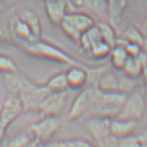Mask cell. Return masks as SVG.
Masks as SVG:
<instances>
[{"label":"cell","instance_id":"1","mask_svg":"<svg viewBox=\"0 0 147 147\" xmlns=\"http://www.w3.org/2000/svg\"><path fill=\"white\" fill-rule=\"evenodd\" d=\"M13 43L20 48L24 53L35 58L55 61L68 66H81L87 68L90 67L82 61L75 58L61 49L60 47L53 43L42 41L41 39L30 42L15 41Z\"/></svg>","mask_w":147,"mask_h":147},{"label":"cell","instance_id":"2","mask_svg":"<svg viewBox=\"0 0 147 147\" xmlns=\"http://www.w3.org/2000/svg\"><path fill=\"white\" fill-rule=\"evenodd\" d=\"M96 21L82 11H67L60 24L62 32L73 42H79L84 32L95 24Z\"/></svg>","mask_w":147,"mask_h":147},{"label":"cell","instance_id":"3","mask_svg":"<svg viewBox=\"0 0 147 147\" xmlns=\"http://www.w3.org/2000/svg\"><path fill=\"white\" fill-rule=\"evenodd\" d=\"M98 88L86 87L74 100L67 115L68 121L87 118L91 112Z\"/></svg>","mask_w":147,"mask_h":147},{"label":"cell","instance_id":"4","mask_svg":"<svg viewBox=\"0 0 147 147\" xmlns=\"http://www.w3.org/2000/svg\"><path fill=\"white\" fill-rule=\"evenodd\" d=\"M146 110V102L144 94L136 88L127 94L125 103L117 118L139 120Z\"/></svg>","mask_w":147,"mask_h":147},{"label":"cell","instance_id":"5","mask_svg":"<svg viewBox=\"0 0 147 147\" xmlns=\"http://www.w3.org/2000/svg\"><path fill=\"white\" fill-rule=\"evenodd\" d=\"M61 122L57 116H43L39 121L31 125L30 131L34 135L37 144L50 141L59 130Z\"/></svg>","mask_w":147,"mask_h":147},{"label":"cell","instance_id":"6","mask_svg":"<svg viewBox=\"0 0 147 147\" xmlns=\"http://www.w3.org/2000/svg\"><path fill=\"white\" fill-rule=\"evenodd\" d=\"M72 1L76 10L88 14L96 22H108V0H72Z\"/></svg>","mask_w":147,"mask_h":147},{"label":"cell","instance_id":"7","mask_svg":"<svg viewBox=\"0 0 147 147\" xmlns=\"http://www.w3.org/2000/svg\"><path fill=\"white\" fill-rule=\"evenodd\" d=\"M111 120V118L103 116H90L85 119L84 125L98 145L112 134Z\"/></svg>","mask_w":147,"mask_h":147},{"label":"cell","instance_id":"8","mask_svg":"<svg viewBox=\"0 0 147 147\" xmlns=\"http://www.w3.org/2000/svg\"><path fill=\"white\" fill-rule=\"evenodd\" d=\"M67 101V91L50 92L40 103L37 111L42 116H58L64 110Z\"/></svg>","mask_w":147,"mask_h":147},{"label":"cell","instance_id":"9","mask_svg":"<svg viewBox=\"0 0 147 147\" xmlns=\"http://www.w3.org/2000/svg\"><path fill=\"white\" fill-rule=\"evenodd\" d=\"M49 93L50 91L45 84L37 85L34 83L18 95L22 100L24 111H37L38 106Z\"/></svg>","mask_w":147,"mask_h":147},{"label":"cell","instance_id":"10","mask_svg":"<svg viewBox=\"0 0 147 147\" xmlns=\"http://www.w3.org/2000/svg\"><path fill=\"white\" fill-rule=\"evenodd\" d=\"M24 106L18 94H8L0 110V121L7 128L23 113Z\"/></svg>","mask_w":147,"mask_h":147},{"label":"cell","instance_id":"11","mask_svg":"<svg viewBox=\"0 0 147 147\" xmlns=\"http://www.w3.org/2000/svg\"><path fill=\"white\" fill-rule=\"evenodd\" d=\"M44 7L50 23L55 26H60L67 12V2L66 0H48L44 1Z\"/></svg>","mask_w":147,"mask_h":147},{"label":"cell","instance_id":"12","mask_svg":"<svg viewBox=\"0 0 147 147\" xmlns=\"http://www.w3.org/2000/svg\"><path fill=\"white\" fill-rule=\"evenodd\" d=\"M89 68L81 66H70L66 71V77L68 88L81 89L87 86Z\"/></svg>","mask_w":147,"mask_h":147},{"label":"cell","instance_id":"13","mask_svg":"<svg viewBox=\"0 0 147 147\" xmlns=\"http://www.w3.org/2000/svg\"><path fill=\"white\" fill-rule=\"evenodd\" d=\"M4 77L5 84L9 94L19 95L22 92L34 84V82H32L27 77L19 75V73L5 74Z\"/></svg>","mask_w":147,"mask_h":147},{"label":"cell","instance_id":"14","mask_svg":"<svg viewBox=\"0 0 147 147\" xmlns=\"http://www.w3.org/2000/svg\"><path fill=\"white\" fill-rule=\"evenodd\" d=\"M11 32L14 38L13 42L15 41L28 42L37 41V39L34 36L28 24L19 16L14 17L11 19Z\"/></svg>","mask_w":147,"mask_h":147},{"label":"cell","instance_id":"15","mask_svg":"<svg viewBox=\"0 0 147 147\" xmlns=\"http://www.w3.org/2000/svg\"><path fill=\"white\" fill-rule=\"evenodd\" d=\"M138 121L130 119L113 118L111 120V133L118 138L133 134L137 128Z\"/></svg>","mask_w":147,"mask_h":147},{"label":"cell","instance_id":"16","mask_svg":"<svg viewBox=\"0 0 147 147\" xmlns=\"http://www.w3.org/2000/svg\"><path fill=\"white\" fill-rule=\"evenodd\" d=\"M98 89L106 93L119 92V82L118 70L113 67L106 70L98 83Z\"/></svg>","mask_w":147,"mask_h":147},{"label":"cell","instance_id":"17","mask_svg":"<svg viewBox=\"0 0 147 147\" xmlns=\"http://www.w3.org/2000/svg\"><path fill=\"white\" fill-rule=\"evenodd\" d=\"M128 0H108V22L116 28L120 24L122 15L126 8Z\"/></svg>","mask_w":147,"mask_h":147},{"label":"cell","instance_id":"18","mask_svg":"<svg viewBox=\"0 0 147 147\" xmlns=\"http://www.w3.org/2000/svg\"><path fill=\"white\" fill-rule=\"evenodd\" d=\"M100 40H102V38L100 36V30L95 23L94 26H92L90 29H88L86 32L82 34L78 44L80 45L82 51L85 52L87 55H88L93 45Z\"/></svg>","mask_w":147,"mask_h":147},{"label":"cell","instance_id":"19","mask_svg":"<svg viewBox=\"0 0 147 147\" xmlns=\"http://www.w3.org/2000/svg\"><path fill=\"white\" fill-rule=\"evenodd\" d=\"M23 20H24L30 26L34 36L39 40L42 36V24L39 17L30 10H24L19 16Z\"/></svg>","mask_w":147,"mask_h":147},{"label":"cell","instance_id":"20","mask_svg":"<svg viewBox=\"0 0 147 147\" xmlns=\"http://www.w3.org/2000/svg\"><path fill=\"white\" fill-rule=\"evenodd\" d=\"M111 66L115 70H122L129 56L124 47L115 45L112 48L110 53Z\"/></svg>","mask_w":147,"mask_h":147},{"label":"cell","instance_id":"21","mask_svg":"<svg viewBox=\"0 0 147 147\" xmlns=\"http://www.w3.org/2000/svg\"><path fill=\"white\" fill-rule=\"evenodd\" d=\"M50 92H64L68 88L66 72H59L53 75L45 83Z\"/></svg>","mask_w":147,"mask_h":147},{"label":"cell","instance_id":"22","mask_svg":"<svg viewBox=\"0 0 147 147\" xmlns=\"http://www.w3.org/2000/svg\"><path fill=\"white\" fill-rule=\"evenodd\" d=\"M96 25L100 30L102 40L107 42L113 48L115 45V42L117 38L114 30L115 28L107 21H97Z\"/></svg>","mask_w":147,"mask_h":147},{"label":"cell","instance_id":"23","mask_svg":"<svg viewBox=\"0 0 147 147\" xmlns=\"http://www.w3.org/2000/svg\"><path fill=\"white\" fill-rule=\"evenodd\" d=\"M112 47L103 40L98 41L93 45L88 55L94 60H103L110 55Z\"/></svg>","mask_w":147,"mask_h":147},{"label":"cell","instance_id":"24","mask_svg":"<svg viewBox=\"0 0 147 147\" xmlns=\"http://www.w3.org/2000/svg\"><path fill=\"white\" fill-rule=\"evenodd\" d=\"M50 146H68V147H82V146H93L94 144L91 141L82 138H66V139H58L51 143L46 144Z\"/></svg>","mask_w":147,"mask_h":147},{"label":"cell","instance_id":"25","mask_svg":"<svg viewBox=\"0 0 147 147\" xmlns=\"http://www.w3.org/2000/svg\"><path fill=\"white\" fill-rule=\"evenodd\" d=\"M119 75V92L128 94L137 88L136 79L131 76H129L124 73L122 70H118Z\"/></svg>","mask_w":147,"mask_h":147},{"label":"cell","instance_id":"26","mask_svg":"<svg viewBox=\"0 0 147 147\" xmlns=\"http://www.w3.org/2000/svg\"><path fill=\"white\" fill-rule=\"evenodd\" d=\"M143 64L138 59V57H129L126 61L122 71L129 76L133 78H138L141 76Z\"/></svg>","mask_w":147,"mask_h":147},{"label":"cell","instance_id":"27","mask_svg":"<svg viewBox=\"0 0 147 147\" xmlns=\"http://www.w3.org/2000/svg\"><path fill=\"white\" fill-rule=\"evenodd\" d=\"M0 73L3 75L19 73L16 61L11 56L0 54Z\"/></svg>","mask_w":147,"mask_h":147},{"label":"cell","instance_id":"28","mask_svg":"<svg viewBox=\"0 0 147 147\" xmlns=\"http://www.w3.org/2000/svg\"><path fill=\"white\" fill-rule=\"evenodd\" d=\"M2 13H0V16ZM11 19L10 20H6L0 17V41L1 42L13 43L14 38L11 32Z\"/></svg>","mask_w":147,"mask_h":147},{"label":"cell","instance_id":"29","mask_svg":"<svg viewBox=\"0 0 147 147\" xmlns=\"http://www.w3.org/2000/svg\"><path fill=\"white\" fill-rule=\"evenodd\" d=\"M123 36L130 42H134V43H138L139 45L142 46L144 41V38H145V36L143 34V32L138 30V28L134 27V26H131V27H128L124 34H123Z\"/></svg>","mask_w":147,"mask_h":147},{"label":"cell","instance_id":"30","mask_svg":"<svg viewBox=\"0 0 147 147\" xmlns=\"http://www.w3.org/2000/svg\"><path fill=\"white\" fill-rule=\"evenodd\" d=\"M28 144H37V142L30 131L29 133H24L22 135L18 136L9 144V145L12 146H24Z\"/></svg>","mask_w":147,"mask_h":147},{"label":"cell","instance_id":"31","mask_svg":"<svg viewBox=\"0 0 147 147\" xmlns=\"http://www.w3.org/2000/svg\"><path fill=\"white\" fill-rule=\"evenodd\" d=\"M142 140L139 135L131 134L129 136L119 138L118 146H141Z\"/></svg>","mask_w":147,"mask_h":147},{"label":"cell","instance_id":"32","mask_svg":"<svg viewBox=\"0 0 147 147\" xmlns=\"http://www.w3.org/2000/svg\"><path fill=\"white\" fill-rule=\"evenodd\" d=\"M125 49L129 57H136L142 52V46L138 43L129 42L125 45Z\"/></svg>","mask_w":147,"mask_h":147},{"label":"cell","instance_id":"33","mask_svg":"<svg viewBox=\"0 0 147 147\" xmlns=\"http://www.w3.org/2000/svg\"><path fill=\"white\" fill-rule=\"evenodd\" d=\"M7 127L0 121V142H2L5 137V132H6Z\"/></svg>","mask_w":147,"mask_h":147},{"label":"cell","instance_id":"34","mask_svg":"<svg viewBox=\"0 0 147 147\" xmlns=\"http://www.w3.org/2000/svg\"><path fill=\"white\" fill-rule=\"evenodd\" d=\"M141 76L143 77L144 83L147 85V61L144 64V66H143V67H142Z\"/></svg>","mask_w":147,"mask_h":147},{"label":"cell","instance_id":"35","mask_svg":"<svg viewBox=\"0 0 147 147\" xmlns=\"http://www.w3.org/2000/svg\"><path fill=\"white\" fill-rule=\"evenodd\" d=\"M142 49L143 51L147 55V36H145V38H144V41L142 44Z\"/></svg>","mask_w":147,"mask_h":147},{"label":"cell","instance_id":"36","mask_svg":"<svg viewBox=\"0 0 147 147\" xmlns=\"http://www.w3.org/2000/svg\"><path fill=\"white\" fill-rule=\"evenodd\" d=\"M66 1L68 4V9H70V11H76V8H75V6H74L72 0H66Z\"/></svg>","mask_w":147,"mask_h":147},{"label":"cell","instance_id":"37","mask_svg":"<svg viewBox=\"0 0 147 147\" xmlns=\"http://www.w3.org/2000/svg\"><path fill=\"white\" fill-rule=\"evenodd\" d=\"M4 11H5L4 5H3L2 4H0V13H2V12H4Z\"/></svg>","mask_w":147,"mask_h":147},{"label":"cell","instance_id":"38","mask_svg":"<svg viewBox=\"0 0 147 147\" xmlns=\"http://www.w3.org/2000/svg\"><path fill=\"white\" fill-rule=\"evenodd\" d=\"M3 3V0H0V4H2Z\"/></svg>","mask_w":147,"mask_h":147},{"label":"cell","instance_id":"39","mask_svg":"<svg viewBox=\"0 0 147 147\" xmlns=\"http://www.w3.org/2000/svg\"><path fill=\"white\" fill-rule=\"evenodd\" d=\"M43 1H48V0H43Z\"/></svg>","mask_w":147,"mask_h":147}]
</instances>
